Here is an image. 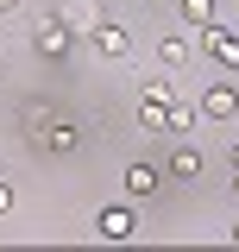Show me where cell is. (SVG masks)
<instances>
[{"instance_id":"52a82bcc","label":"cell","mask_w":239,"mask_h":252,"mask_svg":"<svg viewBox=\"0 0 239 252\" xmlns=\"http://www.w3.org/2000/svg\"><path fill=\"white\" fill-rule=\"evenodd\" d=\"M157 63H164V69H182V63H189V38H182V32L157 38Z\"/></svg>"},{"instance_id":"e0dca14e","label":"cell","mask_w":239,"mask_h":252,"mask_svg":"<svg viewBox=\"0 0 239 252\" xmlns=\"http://www.w3.org/2000/svg\"><path fill=\"white\" fill-rule=\"evenodd\" d=\"M233 170H239V145H233Z\"/></svg>"},{"instance_id":"8992f818","label":"cell","mask_w":239,"mask_h":252,"mask_svg":"<svg viewBox=\"0 0 239 252\" xmlns=\"http://www.w3.org/2000/svg\"><path fill=\"white\" fill-rule=\"evenodd\" d=\"M89 38H94V51H101V57H126V51H132V38H126L120 26H94Z\"/></svg>"},{"instance_id":"4fadbf2b","label":"cell","mask_w":239,"mask_h":252,"mask_svg":"<svg viewBox=\"0 0 239 252\" xmlns=\"http://www.w3.org/2000/svg\"><path fill=\"white\" fill-rule=\"evenodd\" d=\"M189 126H195V114H189L182 101H170V132H189Z\"/></svg>"},{"instance_id":"3957f363","label":"cell","mask_w":239,"mask_h":252,"mask_svg":"<svg viewBox=\"0 0 239 252\" xmlns=\"http://www.w3.org/2000/svg\"><path fill=\"white\" fill-rule=\"evenodd\" d=\"M157 189H164V170L157 164H126V195L132 202H151Z\"/></svg>"},{"instance_id":"9c48e42d","label":"cell","mask_w":239,"mask_h":252,"mask_svg":"<svg viewBox=\"0 0 239 252\" xmlns=\"http://www.w3.org/2000/svg\"><path fill=\"white\" fill-rule=\"evenodd\" d=\"M63 26H69V32H94L101 19H94V6H89V0H69V6H63Z\"/></svg>"},{"instance_id":"9a60e30c","label":"cell","mask_w":239,"mask_h":252,"mask_svg":"<svg viewBox=\"0 0 239 252\" xmlns=\"http://www.w3.org/2000/svg\"><path fill=\"white\" fill-rule=\"evenodd\" d=\"M13 6H19V0H0V13H13Z\"/></svg>"},{"instance_id":"6da1fadb","label":"cell","mask_w":239,"mask_h":252,"mask_svg":"<svg viewBox=\"0 0 239 252\" xmlns=\"http://www.w3.org/2000/svg\"><path fill=\"white\" fill-rule=\"evenodd\" d=\"M202 44H208V57L220 63V69H239V32H233V26H208V32H202Z\"/></svg>"},{"instance_id":"2e32d148","label":"cell","mask_w":239,"mask_h":252,"mask_svg":"<svg viewBox=\"0 0 239 252\" xmlns=\"http://www.w3.org/2000/svg\"><path fill=\"white\" fill-rule=\"evenodd\" d=\"M233 246H239V220H233Z\"/></svg>"},{"instance_id":"7c38bea8","label":"cell","mask_w":239,"mask_h":252,"mask_svg":"<svg viewBox=\"0 0 239 252\" xmlns=\"http://www.w3.org/2000/svg\"><path fill=\"white\" fill-rule=\"evenodd\" d=\"M44 139H51V152H76V126H69V120H57Z\"/></svg>"},{"instance_id":"8fae6325","label":"cell","mask_w":239,"mask_h":252,"mask_svg":"<svg viewBox=\"0 0 239 252\" xmlns=\"http://www.w3.org/2000/svg\"><path fill=\"white\" fill-rule=\"evenodd\" d=\"M57 120H63L57 107H26V126H31V132H38V139H44V132H51V126H57Z\"/></svg>"},{"instance_id":"5bb4252c","label":"cell","mask_w":239,"mask_h":252,"mask_svg":"<svg viewBox=\"0 0 239 252\" xmlns=\"http://www.w3.org/2000/svg\"><path fill=\"white\" fill-rule=\"evenodd\" d=\"M6 208H13V189H6V183H0V215H6Z\"/></svg>"},{"instance_id":"7a4b0ae2","label":"cell","mask_w":239,"mask_h":252,"mask_svg":"<svg viewBox=\"0 0 239 252\" xmlns=\"http://www.w3.org/2000/svg\"><path fill=\"white\" fill-rule=\"evenodd\" d=\"M69 38H76V32L63 26V19H44V26L31 32V44H38V57H69Z\"/></svg>"},{"instance_id":"ba28073f","label":"cell","mask_w":239,"mask_h":252,"mask_svg":"<svg viewBox=\"0 0 239 252\" xmlns=\"http://www.w3.org/2000/svg\"><path fill=\"white\" fill-rule=\"evenodd\" d=\"M177 6H182V26H195V32L214 26V0H177Z\"/></svg>"},{"instance_id":"5b68a950","label":"cell","mask_w":239,"mask_h":252,"mask_svg":"<svg viewBox=\"0 0 239 252\" xmlns=\"http://www.w3.org/2000/svg\"><path fill=\"white\" fill-rule=\"evenodd\" d=\"M202 114H208V120H227V114H239V89H233V82H214V89L202 94Z\"/></svg>"},{"instance_id":"277c9868","label":"cell","mask_w":239,"mask_h":252,"mask_svg":"<svg viewBox=\"0 0 239 252\" xmlns=\"http://www.w3.org/2000/svg\"><path fill=\"white\" fill-rule=\"evenodd\" d=\"M94 233H101V240H132V233H139V227H132V208H101V215H94Z\"/></svg>"},{"instance_id":"30bf717a","label":"cell","mask_w":239,"mask_h":252,"mask_svg":"<svg viewBox=\"0 0 239 252\" xmlns=\"http://www.w3.org/2000/svg\"><path fill=\"white\" fill-rule=\"evenodd\" d=\"M170 177L177 183H202V152H177L170 158Z\"/></svg>"}]
</instances>
